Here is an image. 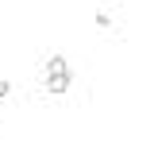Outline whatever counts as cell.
Listing matches in <instances>:
<instances>
[{"label":"cell","instance_id":"obj_1","mask_svg":"<svg viewBox=\"0 0 158 147\" xmlns=\"http://www.w3.org/2000/svg\"><path fill=\"white\" fill-rule=\"evenodd\" d=\"M69 81H73L69 70H66V74H50V77H46V93H50V97H62V93L69 89Z\"/></svg>","mask_w":158,"mask_h":147},{"label":"cell","instance_id":"obj_2","mask_svg":"<svg viewBox=\"0 0 158 147\" xmlns=\"http://www.w3.org/2000/svg\"><path fill=\"white\" fill-rule=\"evenodd\" d=\"M66 58H62V54H50V58H46V77H50V74H66Z\"/></svg>","mask_w":158,"mask_h":147},{"label":"cell","instance_id":"obj_3","mask_svg":"<svg viewBox=\"0 0 158 147\" xmlns=\"http://www.w3.org/2000/svg\"><path fill=\"white\" fill-rule=\"evenodd\" d=\"M8 93H12V81H4V77H0V101H4Z\"/></svg>","mask_w":158,"mask_h":147}]
</instances>
